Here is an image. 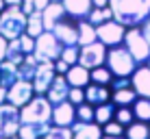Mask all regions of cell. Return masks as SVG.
I'll return each instance as SVG.
<instances>
[{
  "label": "cell",
  "instance_id": "6da1fadb",
  "mask_svg": "<svg viewBox=\"0 0 150 139\" xmlns=\"http://www.w3.org/2000/svg\"><path fill=\"white\" fill-rule=\"evenodd\" d=\"M113 20H117L126 28L142 26L150 18V0H109Z\"/></svg>",
  "mask_w": 150,
  "mask_h": 139
},
{
  "label": "cell",
  "instance_id": "7a4b0ae2",
  "mask_svg": "<svg viewBox=\"0 0 150 139\" xmlns=\"http://www.w3.org/2000/svg\"><path fill=\"white\" fill-rule=\"evenodd\" d=\"M22 124H52V102L46 96L35 94L24 107H20Z\"/></svg>",
  "mask_w": 150,
  "mask_h": 139
},
{
  "label": "cell",
  "instance_id": "3957f363",
  "mask_svg": "<svg viewBox=\"0 0 150 139\" xmlns=\"http://www.w3.org/2000/svg\"><path fill=\"white\" fill-rule=\"evenodd\" d=\"M26 22H28V15L22 11V7L11 4L0 13V35H4L9 42L22 37L26 33Z\"/></svg>",
  "mask_w": 150,
  "mask_h": 139
},
{
  "label": "cell",
  "instance_id": "277c9868",
  "mask_svg": "<svg viewBox=\"0 0 150 139\" xmlns=\"http://www.w3.org/2000/svg\"><path fill=\"white\" fill-rule=\"evenodd\" d=\"M137 61L135 56L128 52V48L124 44L120 46H111L107 50V68L113 72V76H131L137 70Z\"/></svg>",
  "mask_w": 150,
  "mask_h": 139
},
{
  "label": "cell",
  "instance_id": "5b68a950",
  "mask_svg": "<svg viewBox=\"0 0 150 139\" xmlns=\"http://www.w3.org/2000/svg\"><path fill=\"white\" fill-rule=\"evenodd\" d=\"M63 52V44L59 42V37L52 33V30H44L37 39H35V56H37L39 63H46V61H57Z\"/></svg>",
  "mask_w": 150,
  "mask_h": 139
},
{
  "label": "cell",
  "instance_id": "8992f818",
  "mask_svg": "<svg viewBox=\"0 0 150 139\" xmlns=\"http://www.w3.org/2000/svg\"><path fill=\"white\" fill-rule=\"evenodd\" d=\"M20 126H22L20 107L11 104V102L0 104V139H13V137H18Z\"/></svg>",
  "mask_w": 150,
  "mask_h": 139
},
{
  "label": "cell",
  "instance_id": "52a82bcc",
  "mask_svg": "<svg viewBox=\"0 0 150 139\" xmlns=\"http://www.w3.org/2000/svg\"><path fill=\"white\" fill-rule=\"evenodd\" d=\"M124 46L128 48V52L135 56L137 63H146L150 56V44L146 39V35L142 33V26H131L126 28L124 35Z\"/></svg>",
  "mask_w": 150,
  "mask_h": 139
},
{
  "label": "cell",
  "instance_id": "ba28073f",
  "mask_svg": "<svg viewBox=\"0 0 150 139\" xmlns=\"http://www.w3.org/2000/svg\"><path fill=\"white\" fill-rule=\"evenodd\" d=\"M96 33H98V42H102L107 48H111V46L124 44L126 26L120 24L117 20H107V22H102L100 26H96Z\"/></svg>",
  "mask_w": 150,
  "mask_h": 139
},
{
  "label": "cell",
  "instance_id": "9c48e42d",
  "mask_svg": "<svg viewBox=\"0 0 150 139\" xmlns=\"http://www.w3.org/2000/svg\"><path fill=\"white\" fill-rule=\"evenodd\" d=\"M107 46L102 42H91L81 46V54H79V63L85 65V68L94 70L98 65H105L107 63Z\"/></svg>",
  "mask_w": 150,
  "mask_h": 139
},
{
  "label": "cell",
  "instance_id": "30bf717a",
  "mask_svg": "<svg viewBox=\"0 0 150 139\" xmlns=\"http://www.w3.org/2000/svg\"><path fill=\"white\" fill-rule=\"evenodd\" d=\"M33 96H35L33 80L18 78V80H15V83L7 89V102H11V104H15V107H24Z\"/></svg>",
  "mask_w": 150,
  "mask_h": 139
},
{
  "label": "cell",
  "instance_id": "8fae6325",
  "mask_svg": "<svg viewBox=\"0 0 150 139\" xmlns=\"http://www.w3.org/2000/svg\"><path fill=\"white\" fill-rule=\"evenodd\" d=\"M57 76V70H54V61H46V63H39L37 70L33 74V87H35V94H41L46 96L48 87L52 85Z\"/></svg>",
  "mask_w": 150,
  "mask_h": 139
},
{
  "label": "cell",
  "instance_id": "7c38bea8",
  "mask_svg": "<svg viewBox=\"0 0 150 139\" xmlns=\"http://www.w3.org/2000/svg\"><path fill=\"white\" fill-rule=\"evenodd\" d=\"M52 33L59 37V42L63 44V46H74V44H79V20L65 15V18L52 28Z\"/></svg>",
  "mask_w": 150,
  "mask_h": 139
},
{
  "label": "cell",
  "instance_id": "4fadbf2b",
  "mask_svg": "<svg viewBox=\"0 0 150 139\" xmlns=\"http://www.w3.org/2000/svg\"><path fill=\"white\" fill-rule=\"evenodd\" d=\"M131 85L137 91V96L150 98V65L148 63L137 65V70L131 74Z\"/></svg>",
  "mask_w": 150,
  "mask_h": 139
},
{
  "label": "cell",
  "instance_id": "5bb4252c",
  "mask_svg": "<svg viewBox=\"0 0 150 139\" xmlns=\"http://www.w3.org/2000/svg\"><path fill=\"white\" fill-rule=\"evenodd\" d=\"M76 122V104L63 100L52 107V124L54 126H72Z\"/></svg>",
  "mask_w": 150,
  "mask_h": 139
},
{
  "label": "cell",
  "instance_id": "9a60e30c",
  "mask_svg": "<svg viewBox=\"0 0 150 139\" xmlns=\"http://www.w3.org/2000/svg\"><path fill=\"white\" fill-rule=\"evenodd\" d=\"M68 94H70V83H68V78H65V74H57L52 85L46 91V98H48V100L52 102V107H54V104H59V102L68 100Z\"/></svg>",
  "mask_w": 150,
  "mask_h": 139
},
{
  "label": "cell",
  "instance_id": "2e32d148",
  "mask_svg": "<svg viewBox=\"0 0 150 139\" xmlns=\"http://www.w3.org/2000/svg\"><path fill=\"white\" fill-rule=\"evenodd\" d=\"M111 87L109 85H100V83H89L85 87V102H89V104H102V102H109L111 100Z\"/></svg>",
  "mask_w": 150,
  "mask_h": 139
},
{
  "label": "cell",
  "instance_id": "e0dca14e",
  "mask_svg": "<svg viewBox=\"0 0 150 139\" xmlns=\"http://www.w3.org/2000/svg\"><path fill=\"white\" fill-rule=\"evenodd\" d=\"M65 7H63V2H57V0H50V4L41 11V18H44V26L46 30H52L57 24L61 22V20L65 18Z\"/></svg>",
  "mask_w": 150,
  "mask_h": 139
},
{
  "label": "cell",
  "instance_id": "ac0fdd59",
  "mask_svg": "<svg viewBox=\"0 0 150 139\" xmlns=\"http://www.w3.org/2000/svg\"><path fill=\"white\" fill-rule=\"evenodd\" d=\"M74 139H102V126L98 122H74Z\"/></svg>",
  "mask_w": 150,
  "mask_h": 139
},
{
  "label": "cell",
  "instance_id": "d6986e66",
  "mask_svg": "<svg viewBox=\"0 0 150 139\" xmlns=\"http://www.w3.org/2000/svg\"><path fill=\"white\" fill-rule=\"evenodd\" d=\"M65 7V13L74 20H87V15L94 9V2L91 0H61Z\"/></svg>",
  "mask_w": 150,
  "mask_h": 139
},
{
  "label": "cell",
  "instance_id": "ffe728a7",
  "mask_svg": "<svg viewBox=\"0 0 150 139\" xmlns=\"http://www.w3.org/2000/svg\"><path fill=\"white\" fill-rule=\"evenodd\" d=\"M65 78H68L70 87H87L91 83V70L81 63H74V65H70Z\"/></svg>",
  "mask_w": 150,
  "mask_h": 139
},
{
  "label": "cell",
  "instance_id": "44dd1931",
  "mask_svg": "<svg viewBox=\"0 0 150 139\" xmlns=\"http://www.w3.org/2000/svg\"><path fill=\"white\" fill-rule=\"evenodd\" d=\"M18 78H20L18 65L11 63L9 59H4L2 63H0V85H2V87H11Z\"/></svg>",
  "mask_w": 150,
  "mask_h": 139
},
{
  "label": "cell",
  "instance_id": "7402d4cb",
  "mask_svg": "<svg viewBox=\"0 0 150 139\" xmlns=\"http://www.w3.org/2000/svg\"><path fill=\"white\" fill-rule=\"evenodd\" d=\"M50 126L52 124H22L18 131V137L20 139H44Z\"/></svg>",
  "mask_w": 150,
  "mask_h": 139
},
{
  "label": "cell",
  "instance_id": "603a6c76",
  "mask_svg": "<svg viewBox=\"0 0 150 139\" xmlns=\"http://www.w3.org/2000/svg\"><path fill=\"white\" fill-rule=\"evenodd\" d=\"M113 94H111V100L115 102L117 107H133V102L137 100V91L133 89V85L131 87H122V89H111Z\"/></svg>",
  "mask_w": 150,
  "mask_h": 139
},
{
  "label": "cell",
  "instance_id": "cb8c5ba5",
  "mask_svg": "<svg viewBox=\"0 0 150 139\" xmlns=\"http://www.w3.org/2000/svg\"><path fill=\"white\" fill-rule=\"evenodd\" d=\"M115 109H117V104H115L113 100L98 104V107H96V113H94V122H98L100 126H105L107 122L115 120Z\"/></svg>",
  "mask_w": 150,
  "mask_h": 139
},
{
  "label": "cell",
  "instance_id": "d4e9b609",
  "mask_svg": "<svg viewBox=\"0 0 150 139\" xmlns=\"http://www.w3.org/2000/svg\"><path fill=\"white\" fill-rule=\"evenodd\" d=\"M126 139H150V122L135 120L126 126Z\"/></svg>",
  "mask_w": 150,
  "mask_h": 139
},
{
  "label": "cell",
  "instance_id": "484cf974",
  "mask_svg": "<svg viewBox=\"0 0 150 139\" xmlns=\"http://www.w3.org/2000/svg\"><path fill=\"white\" fill-rule=\"evenodd\" d=\"M91 42H98L96 26L89 20H79V46H85V44H91Z\"/></svg>",
  "mask_w": 150,
  "mask_h": 139
},
{
  "label": "cell",
  "instance_id": "4316f807",
  "mask_svg": "<svg viewBox=\"0 0 150 139\" xmlns=\"http://www.w3.org/2000/svg\"><path fill=\"white\" fill-rule=\"evenodd\" d=\"M46 30L44 26V18H41V11H33V13H28V22H26V33L30 35V37H35L37 39L41 33Z\"/></svg>",
  "mask_w": 150,
  "mask_h": 139
},
{
  "label": "cell",
  "instance_id": "83f0119b",
  "mask_svg": "<svg viewBox=\"0 0 150 139\" xmlns=\"http://www.w3.org/2000/svg\"><path fill=\"white\" fill-rule=\"evenodd\" d=\"M87 20H89L94 26H100V24L107 22V20H113V11H111L109 4H107V7H94L91 13L87 15Z\"/></svg>",
  "mask_w": 150,
  "mask_h": 139
},
{
  "label": "cell",
  "instance_id": "f1b7e54d",
  "mask_svg": "<svg viewBox=\"0 0 150 139\" xmlns=\"http://www.w3.org/2000/svg\"><path fill=\"white\" fill-rule=\"evenodd\" d=\"M133 113H135V120L142 122H150V98H142L139 96L133 102Z\"/></svg>",
  "mask_w": 150,
  "mask_h": 139
},
{
  "label": "cell",
  "instance_id": "f546056e",
  "mask_svg": "<svg viewBox=\"0 0 150 139\" xmlns=\"http://www.w3.org/2000/svg\"><path fill=\"white\" fill-rule=\"evenodd\" d=\"M111 80H113V72L107 68V63L91 70V83H100V85H109L111 87Z\"/></svg>",
  "mask_w": 150,
  "mask_h": 139
},
{
  "label": "cell",
  "instance_id": "4dcf8cb0",
  "mask_svg": "<svg viewBox=\"0 0 150 139\" xmlns=\"http://www.w3.org/2000/svg\"><path fill=\"white\" fill-rule=\"evenodd\" d=\"M44 139H74V133H72V126H54L52 124Z\"/></svg>",
  "mask_w": 150,
  "mask_h": 139
},
{
  "label": "cell",
  "instance_id": "1f68e13d",
  "mask_svg": "<svg viewBox=\"0 0 150 139\" xmlns=\"http://www.w3.org/2000/svg\"><path fill=\"white\" fill-rule=\"evenodd\" d=\"M94 113H96V107L89 102L76 104V122H94Z\"/></svg>",
  "mask_w": 150,
  "mask_h": 139
},
{
  "label": "cell",
  "instance_id": "d6a6232c",
  "mask_svg": "<svg viewBox=\"0 0 150 139\" xmlns=\"http://www.w3.org/2000/svg\"><path fill=\"white\" fill-rule=\"evenodd\" d=\"M115 120L120 124L128 126L131 122H135V113H133V107H117L115 109Z\"/></svg>",
  "mask_w": 150,
  "mask_h": 139
},
{
  "label": "cell",
  "instance_id": "836d02e7",
  "mask_svg": "<svg viewBox=\"0 0 150 139\" xmlns=\"http://www.w3.org/2000/svg\"><path fill=\"white\" fill-rule=\"evenodd\" d=\"M79 54H81V46L74 44V46H63V52H61V59L68 61L70 65L79 63Z\"/></svg>",
  "mask_w": 150,
  "mask_h": 139
},
{
  "label": "cell",
  "instance_id": "e575fe53",
  "mask_svg": "<svg viewBox=\"0 0 150 139\" xmlns=\"http://www.w3.org/2000/svg\"><path fill=\"white\" fill-rule=\"evenodd\" d=\"M126 133V126L124 124H120L117 120H111V122H107L105 126H102V135H124Z\"/></svg>",
  "mask_w": 150,
  "mask_h": 139
},
{
  "label": "cell",
  "instance_id": "d590c367",
  "mask_svg": "<svg viewBox=\"0 0 150 139\" xmlns=\"http://www.w3.org/2000/svg\"><path fill=\"white\" fill-rule=\"evenodd\" d=\"M68 100L72 104H83L85 102V87H70Z\"/></svg>",
  "mask_w": 150,
  "mask_h": 139
},
{
  "label": "cell",
  "instance_id": "8d00e7d4",
  "mask_svg": "<svg viewBox=\"0 0 150 139\" xmlns=\"http://www.w3.org/2000/svg\"><path fill=\"white\" fill-rule=\"evenodd\" d=\"M20 46H22L24 54H33L35 52V37H30L28 33H24L22 37H20Z\"/></svg>",
  "mask_w": 150,
  "mask_h": 139
},
{
  "label": "cell",
  "instance_id": "74e56055",
  "mask_svg": "<svg viewBox=\"0 0 150 139\" xmlns=\"http://www.w3.org/2000/svg\"><path fill=\"white\" fill-rule=\"evenodd\" d=\"M54 70H57V74H68V70H70V63L68 61H63L59 56V59L54 61Z\"/></svg>",
  "mask_w": 150,
  "mask_h": 139
},
{
  "label": "cell",
  "instance_id": "f35d334b",
  "mask_svg": "<svg viewBox=\"0 0 150 139\" xmlns=\"http://www.w3.org/2000/svg\"><path fill=\"white\" fill-rule=\"evenodd\" d=\"M7 48H9V39L4 35H0V63L7 59Z\"/></svg>",
  "mask_w": 150,
  "mask_h": 139
},
{
  "label": "cell",
  "instance_id": "ab89813d",
  "mask_svg": "<svg viewBox=\"0 0 150 139\" xmlns=\"http://www.w3.org/2000/svg\"><path fill=\"white\" fill-rule=\"evenodd\" d=\"M20 7H22V11L26 13V15L35 11V4H33V0H22V4H20Z\"/></svg>",
  "mask_w": 150,
  "mask_h": 139
},
{
  "label": "cell",
  "instance_id": "60d3db41",
  "mask_svg": "<svg viewBox=\"0 0 150 139\" xmlns=\"http://www.w3.org/2000/svg\"><path fill=\"white\" fill-rule=\"evenodd\" d=\"M33 4H35V11H44L50 4V0H33Z\"/></svg>",
  "mask_w": 150,
  "mask_h": 139
},
{
  "label": "cell",
  "instance_id": "b9f144b4",
  "mask_svg": "<svg viewBox=\"0 0 150 139\" xmlns=\"http://www.w3.org/2000/svg\"><path fill=\"white\" fill-rule=\"evenodd\" d=\"M142 33L146 35V39H148V44H150V18H148L146 22L142 24Z\"/></svg>",
  "mask_w": 150,
  "mask_h": 139
},
{
  "label": "cell",
  "instance_id": "7bdbcfd3",
  "mask_svg": "<svg viewBox=\"0 0 150 139\" xmlns=\"http://www.w3.org/2000/svg\"><path fill=\"white\" fill-rule=\"evenodd\" d=\"M7 89H9V87H2V85H0V104H4V102H7Z\"/></svg>",
  "mask_w": 150,
  "mask_h": 139
},
{
  "label": "cell",
  "instance_id": "ee69618b",
  "mask_svg": "<svg viewBox=\"0 0 150 139\" xmlns=\"http://www.w3.org/2000/svg\"><path fill=\"white\" fill-rule=\"evenodd\" d=\"M91 2H94V7H107L109 0H91Z\"/></svg>",
  "mask_w": 150,
  "mask_h": 139
},
{
  "label": "cell",
  "instance_id": "f6af8a7d",
  "mask_svg": "<svg viewBox=\"0 0 150 139\" xmlns=\"http://www.w3.org/2000/svg\"><path fill=\"white\" fill-rule=\"evenodd\" d=\"M102 139H126V135H102Z\"/></svg>",
  "mask_w": 150,
  "mask_h": 139
},
{
  "label": "cell",
  "instance_id": "bcb514c9",
  "mask_svg": "<svg viewBox=\"0 0 150 139\" xmlns=\"http://www.w3.org/2000/svg\"><path fill=\"white\" fill-rule=\"evenodd\" d=\"M7 2V7H11V4H22V0H4Z\"/></svg>",
  "mask_w": 150,
  "mask_h": 139
},
{
  "label": "cell",
  "instance_id": "7dc6e473",
  "mask_svg": "<svg viewBox=\"0 0 150 139\" xmlns=\"http://www.w3.org/2000/svg\"><path fill=\"white\" fill-rule=\"evenodd\" d=\"M4 9H7V2H4V0H0V13H2Z\"/></svg>",
  "mask_w": 150,
  "mask_h": 139
},
{
  "label": "cell",
  "instance_id": "c3c4849f",
  "mask_svg": "<svg viewBox=\"0 0 150 139\" xmlns=\"http://www.w3.org/2000/svg\"><path fill=\"white\" fill-rule=\"evenodd\" d=\"M146 63H148V65H150V56H148V61H146Z\"/></svg>",
  "mask_w": 150,
  "mask_h": 139
},
{
  "label": "cell",
  "instance_id": "681fc988",
  "mask_svg": "<svg viewBox=\"0 0 150 139\" xmlns=\"http://www.w3.org/2000/svg\"><path fill=\"white\" fill-rule=\"evenodd\" d=\"M13 139H20V137H13Z\"/></svg>",
  "mask_w": 150,
  "mask_h": 139
},
{
  "label": "cell",
  "instance_id": "f907efd6",
  "mask_svg": "<svg viewBox=\"0 0 150 139\" xmlns=\"http://www.w3.org/2000/svg\"><path fill=\"white\" fill-rule=\"evenodd\" d=\"M57 2H61V0H57Z\"/></svg>",
  "mask_w": 150,
  "mask_h": 139
}]
</instances>
